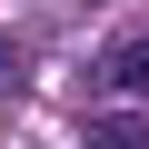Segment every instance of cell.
I'll use <instances>...</instances> for the list:
<instances>
[{
	"mask_svg": "<svg viewBox=\"0 0 149 149\" xmlns=\"http://www.w3.org/2000/svg\"><path fill=\"white\" fill-rule=\"evenodd\" d=\"M100 80H109L119 100H149V40H119V50L100 60Z\"/></svg>",
	"mask_w": 149,
	"mask_h": 149,
	"instance_id": "cell-1",
	"label": "cell"
},
{
	"mask_svg": "<svg viewBox=\"0 0 149 149\" xmlns=\"http://www.w3.org/2000/svg\"><path fill=\"white\" fill-rule=\"evenodd\" d=\"M90 149H149V129H139V119H109V129H100Z\"/></svg>",
	"mask_w": 149,
	"mask_h": 149,
	"instance_id": "cell-2",
	"label": "cell"
},
{
	"mask_svg": "<svg viewBox=\"0 0 149 149\" xmlns=\"http://www.w3.org/2000/svg\"><path fill=\"white\" fill-rule=\"evenodd\" d=\"M0 70H10V50H0Z\"/></svg>",
	"mask_w": 149,
	"mask_h": 149,
	"instance_id": "cell-3",
	"label": "cell"
}]
</instances>
